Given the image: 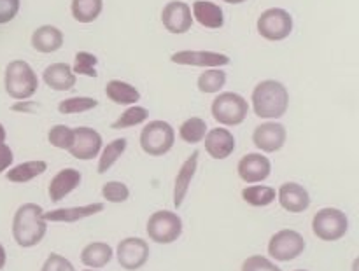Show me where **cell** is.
<instances>
[{
	"label": "cell",
	"instance_id": "obj_1",
	"mask_svg": "<svg viewBox=\"0 0 359 271\" xmlns=\"http://www.w3.org/2000/svg\"><path fill=\"white\" fill-rule=\"evenodd\" d=\"M48 231L44 210L37 203H23L13 219V238L20 247L30 249L41 244Z\"/></svg>",
	"mask_w": 359,
	"mask_h": 271
},
{
	"label": "cell",
	"instance_id": "obj_45",
	"mask_svg": "<svg viewBox=\"0 0 359 271\" xmlns=\"http://www.w3.org/2000/svg\"><path fill=\"white\" fill-rule=\"evenodd\" d=\"M294 271H305V270H294Z\"/></svg>",
	"mask_w": 359,
	"mask_h": 271
},
{
	"label": "cell",
	"instance_id": "obj_28",
	"mask_svg": "<svg viewBox=\"0 0 359 271\" xmlns=\"http://www.w3.org/2000/svg\"><path fill=\"white\" fill-rule=\"evenodd\" d=\"M126 146H128L126 139H116V140H112L111 144H107V146L100 151L102 156H100V161H98V167H97L98 174L102 175V174H105L107 170H111L112 165H114L116 161L123 156V153L126 151Z\"/></svg>",
	"mask_w": 359,
	"mask_h": 271
},
{
	"label": "cell",
	"instance_id": "obj_36",
	"mask_svg": "<svg viewBox=\"0 0 359 271\" xmlns=\"http://www.w3.org/2000/svg\"><path fill=\"white\" fill-rule=\"evenodd\" d=\"M102 196L109 203H123L130 198V189L123 182L112 181L102 186Z\"/></svg>",
	"mask_w": 359,
	"mask_h": 271
},
{
	"label": "cell",
	"instance_id": "obj_42",
	"mask_svg": "<svg viewBox=\"0 0 359 271\" xmlns=\"http://www.w3.org/2000/svg\"><path fill=\"white\" fill-rule=\"evenodd\" d=\"M6 261H7L6 249H4V245L0 244V271H2V270H4V266H6Z\"/></svg>",
	"mask_w": 359,
	"mask_h": 271
},
{
	"label": "cell",
	"instance_id": "obj_12",
	"mask_svg": "<svg viewBox=\"0 0 359 271\" xmlns=\"http://www.w3.org/2000/svg\"><path fill=\"white\" fill-rule=\"evenodd\" d=\"M287 132L280 123H263L256 126L252 133V142L263 153H277L284 147Z\"/></svg>",
	"mask_w": 359,
	"mask_h": 271
},
{
	"label": "cell",
	"instance_id": "obj_25",
	"mask_svg": "<svg viewBox=\"0 0 359 271\" xmlns=\"http://www.w3.org/2000/svg\"><path fill=\"white\" fill-rule=\"evenodd\" d=\"M46 170H48V163L46 161H25V163L9 168L6 174V179L9 182H14V184H25V182L34 181L35 177L42 175Z\"/></svg>",
	"mask_w": 359,
	"mask_h": 271
},
{
	"label": "cell",
	"instance_id": "obj_20",
	"mask_svg": "<svg viewBox=\"0 0 359 271\" xmlns=\"http://www.w3.org/2000/svg\"><path fill=\"white\" fill-rule=\"evenodd\" d=\"M104 203H93V205L72 207V209H56L44 214L46 223H77V221L88 219L91 216H97L104 210Z\"/></svg>",
	"mask_w": 359,
	"mask_h": 271
},
{
	"label": "cell",
	"instance_id": "obj_43",
	"mask_svg": "<svg viewBox=\"0 0 359 271\" xmlns=\"http://www.w3.org/2000/svg\"><path fill=\"white\" fill-rule=\"evenodd\" d=\"M226 4H242V2H248V0H224Z\"/></svg>",
	"mask_w": 359,
	"mask_h": 271
},
{
	"label": "cell",
	"instance_id": "obj_35",
	"mask_svg": "<svg viewBox=\"0 0 359 271\" xmlns=\"http://www.w3.org/2000/svg\"><path fill=\"white\" fill-rule=\"evenodd\" d=\"M48 142L51 144L53 147H56V149L69 151L70 146H72V142H74L72 128H69V126H65V125L53 126L48 133Z\"/></svg>",
	"mask_w": 359,
	"mask_h": 271
},
{
	"label": "cell",
	"instance_id": "obj_38",
	"mask_svg": "<svg viewBox=\"0 0 359 271\" xmlns=\"http://www.w3.org/2000/svg\"><path fill=\"white\" fill-rule=\"evenodd\" d=\"M6 128L0 125V174L9 170V167L14 161V154L13 151H11V147L6 144Z\"/></svg>",
	"mask_w": 359,
	"mask_h": 271
},
{
	"label": "cell",
	"instance_id": "obj_8",
	"mask_svg": "<svg viewBox=\"0 0 359 271\" xmlns=\"http://www.w3.org/2000/svg\"><path fill=\"white\" fill-rule=\"evenodd\" d=\"M293 32V18L280 7H272L258 18V34L266 41H284Z\"/></svg>",
	"mask_w": 359,
	"mask_h": 271
},
{
	"label": "cell",
	"instance_id": "obj_24",
	"mask_svg": "<svg viewBox=\"0 0 359 271\" xmlns=\"http://www.w3.org/2000/svg\"><path fill=\"white\" fill-rule=\"evenodd\" d=\"M112 256H114V252H112L111 245L104 244V242H93L83 249L81 263L90 270H100L111 263Z\"/></svg>",
	"mask_w": 359,
	"mask_h": 271
},
{
	"label": "cell",
	"instance_id": "obj_2",
	"mask_svg": "<svg viewBox=\"0 0 359 271\" xmlns=\"http://www.w3.org/2000/svg\"><path fill=\"white\" fill-rule=\"evenodd\" d=\"M290 107V93L279 81L266 79L256 84L252 91V109L262 119H279Z\"/></svg>",
	"mask_w": 359,
	"mask_h": 271
},
{
	"label": "cell",
	"instance_id": "obj_16",
	"mask_svg": "<svg viewBox=\"0 0 359 271\" xmlns=\"http://www.w3.org/2000/svg\"><path fill=\"white\" fill-rule=\"evenodd\" d=\"M81 179H83V175H81V172L76 170V168H63V170H60L58 174L51 179V182H49V200H51L53 203H60L65 196H69L74 189L79 188Z\"/></svg>",
	"mask_w": 359,
	"mask_h": 271
},
{
	"label": "cell",
	"instance_id": "obj_30",
	"mask_svg": "<svg viewBox=\"0 0 359 271\" xmlns=\"http://www.w3.org/2000/svg\"><path fill=\"white\" fill-rule=\"evenodd\" d=\"M224 84H226V72L221 69H209L198 77V90L205 95L219 93Z\"/></svg>",
	"mask_w": 359,
	"mask_h": 271
},
{
	"label": "cell",
	"instance_id": "obj_6",
	"mask_svg": "<svg viewBox=\"0 0 359 271\" xmlns=\"http://www.w3.org/2000/svg\"><path fill=\"white\" fill-rule=\"evenodd\" d=\"M147 235L153 242L161 245L174 244L182 233V221L170 210H158L147 221Z\"/></svg>",
	"mask_w": 359,
	"mask_h": 271
},
{
	"label": "cell",
	"instance_id": "obj_4",
	"mask_svg": "<svg viewBox=\"0 0 359 271\" xmlns=\"http://www.w3.org/2000/svg\"><path fill=\"white\" fill-rule=\"evenodd\" d=\"M212 118L224 126H238L245 121L249 112L248 100L238 93H221L212 102Z\"/></svg>",
	"mask_w": 359,
	"mask_h": 271
},
{
	"label": "cell",
	"instance_id": "obj_34",
	"mask_svg": "<svg viewBox=\"0 0 359 271\" xmlns=\"http://www.w3.org/2000/svg\"><path fill=\"white\" fill-rule=\"evenodd\" d=\"M97 63H98V58L95 55H91V53H86V51H79L76 55V62H74V67H72V72L74 76H86V77H97L98 72H97Z\"/></svg>",
	"mask_w": 359,
	"mask_h": 271
},
{
	"label": "cell",
	"instance_id": "obj_17",
	"mask_svg": "<svg viewBox=\"0 0 359 271\" xmlns=\"http://www.w3.org/2000/svg\"><path fill=\"white\" fill-rule=\"evenodd\" d=\"M205 140V151L214 160H226L235 151V137L226 128H214L203 137Z\"/></svg>",
	"mask_w": 359,
	"mask_h": 271
},
{
	"label": "cell",
	"instance_id": "obj_29",
	"mask_svg": "<svg viewBox=\"0 0 359 271\" xmlns=\"http://www.w3.org/2000/svg\"><path fill=\"white\" fill-rule=\"evenodd\" d=\"M276 189L269 186H251L242 191V200L252 207H266L276 202Z\"/></svg>",
	"mask_w": 359,
	"mask_h": 271
},
{
	"label": "cell",
	"instance_id": "obj_37",
	"mask_svg": "<svg viewBox=\"0 0 359 271\" xmlns=\"http://www.w3.org/2000/svg\"><path fill=\"white\" fill-rule=\"evenodd\" d=\"M242 271H283L276 263L270 259L263 258V256H251L242 265Z\"/></svg>",
	"mask_w": 359,
	"mask_h": 271
},
{
	"label": "cell",
	"instance_id": "obj_41",
	"mask_svg": "<svg viewBox=\"0 0 359 271\" xmlns=\"http://www.w3.org/2000/svg\"><path fill=\"white\" fill-rule=\"evenodd\" d=\"M30 107H37V105L30 104V102H27V100H21L20 104H14L11 109H13L14 112H28L30 111Z\"/></svg>",
	"mask_w": 359,
	"mask_h": 271
},
{
	"label": "cell",
	"instance_id": "obj_18",
	"mask_svg": "<svg viewBox=\"0 0 359 271\" xmlns=\"http://www.w3.org/2000/svg\"><path fill=\"white\" fill-rule=\"evenodd\" d=\"M170 60L186 67H224L230 63V56L214 51H179L174 53Z\"/></svg>",
	"mask_w": 359,
	"mask_h": 271
},
{
	"label": "cell",
	"instance_id": "obj_22",
	"mask_svg": "<svg viewBox=\"0 0 359 271\" xmlns=\"http://www.w3.org/2000/svg\"><path fill=\"white\" fill-rule=\"evenodd\" d=\"M193 16L202 27L216 30L224 25V14L217 4L209 2V0H196L193 4Z\"/></svg>",
	"mask_w": 359,
	"mask_h": 271
},
{
	"label": "cell",
	"instance_id": "obj_44",
	"mask_svg": "<svg viewBox=\"0 0 359 271\" xmlns=\"http://www.w3.org/2000/svg\"><path fill=\"white\" fill-rule=\"evenodd\" d=\"M84 271H98V270H84Z\"/></svg>",
	"mask_w": 359,
	"mask_h": 271
},
{
	"label": "cell",
	"instance_id": "obj_23",
	"mask_svg": "<svg viewBox=\"0 0 359 271\" xmlns=\"http://www.w3.org/2000/svg\"><path fill=\"white\" fill-rule=\"evenodd\" d=\"M32 46L39 53H55L63 46V34L56 27L44 25L32 34Z\"/></svg>",
	"mask_w": 359,
	"mask_h": 271
},
{
	"label": "cell",
	"instance_id": "obj_40",
	"mask_svg": "<svg viewBox=\"0 0 359 271\" xmlns=\"http://www.w3.org/2000/svg\"><path fill=\"white\" fill-rule=\"evenodd\" d=\"M20 11V0H0V25L14 20Z\"/></svg>",
	"mask_w": 359,
	"mask_h": 271
},
{
	"label": "cell",
	"instance_id": "obj_27",
	"mask_svg": "<svg viewBox=\"0 0 359 271\" xmlns=\"http://www.w3.org/2000/svg\"><path fill=\"white\" fill-rule=\"evenodd\" d=\"M104 0H72V16L79 23H91L100 16Z\"/></svg>",
	"mask_w": 359,
	"mask_h": 271
},
{
	"label": "cell",
	"instance_id": "obj_11",
	"mask_svg": "<svg viewBox=\"0 0 359 271\" xmlns=\"http://www.w3.org/2000/svg\"><path fill=\"white\" fill-rule=\"evenodd\" d=\"M149 259V245L142 238H125L118 245V263L128 271L140 270Z\"/></svg>",
	"mask_w": 359,
	"mask_h": 271
},
{
	"label": "cell",
	"instance_id": "obj_19",
	"mask_svg": "<svg viewBox=\"0 0 359 271\" xmlns=\"http://www.w3.org/2000/svg\"><path fill=\"white\" fill-rule=\"evenodd\" d=\"M198 156H200V153L198 151H195V153H193L191 156H189L188 160L182 163V167L179 168L177 175H175L174 205L177 207V209L179 207H182L186 196H188L189 186H191L193 177H195V174H196V167H198Z\"/></svg>",
	"mask_w": 359,
	"mask_h": 271
},
{
	"label": "cell",
	"instance_id": "obj_33",
	"mask_svg": "<svg viewBox=\"0 0 359 271\" xmlns=\"http://www.w3.org/2000/svg\"><path fill=\"white\" fill-rule=\"evenodd\" d=\"M98 105V100L90 97H74L67 98V100L60 102L58 112L60 114H81V112H88Z\"/></svg>",
	"mask_w": 359,
	"mask_h": 271
},
{
	"label": "cell",
	"instance_id": "obj_26",
	"mask_svg": "<svg viewBox=\"0 0 359 271\" xmlns=\"http://www.w3.org/2000/svg\"><path fill=\"white\" fill-rule=\"evenodd\" d=\"M105 93L118 105H135L140 100V93L135 86L118 79L109 81L105 86Z\"/></svg>",
	"mask_w": 359,
	"mask_h": 271
},
{
	"label": "cell",
	"instance_id": "obj_7",
	"mask_svg": "<svg viewBox=\"0 0 359 271\" xmlns=\"http://www.w3.org/2000/svg\"><path fill=\"white\" fill-rule=\"evenodd\" d=\"M349 230V219L346 214L339 209H323L319 210L312 221V231L318 238L325 242H337L346 237Z\"/></svg>",
	"mask_w": 359,
	"mask_h": 271
},
{
	"label": "cell",
	"instance_id": "obj_32",
	"mask_svg": "<svg viewBox=\"0 0 359 271\" xmlns=\"http://www.w3.org/2000/svg\"><path fill=\"white\" fill-rule=\"evenodd\" d=\"M147 118H149V111H147V109L140 107V105H132V107L126 109V111L123 112L118 119H116V123H112L111 128L112 130L133 128V126H137V125H140V123L146 121Z\"/></svg>",
	"mask_w": 359,
	"mask_h": 271
},
{
	"label": "cell",
	"instance_id": "obj_39",
	"mask_svg": "<svg viewBox=\"0 0 359 271\" xmlns=\"http://www.w3.org/2000/svg\"><path fill=\"white\" fill-rule=\"evenodd\" d=\"M41 271H76L72 263L60 254H51L46 259L44 266Z\"/></svg>",
	"mask_w": 359,
	"mask_h": 271
},
{
	"label": "cell",
	"instance_id": "obj_13",
	"mask_svg": "<svg viewBox=\"0 0 359 271\" xmlns=\"http://www.w3.org/2000/svg\"><path fill=\"white\" fill-rule=\"evenodd\" d=\"M237 172L242 181L248 182V184H256V182H263L265 179L270 177V174H272V161L258 153L245 154L238 161Z\"/></svg>",
	"mask_w": 359,
	"mask_h": 271
},
{
	"label": "cell",
	"instance_id": "obj_15",
	"mask_svg": "<svg viewBox=\"0 0 359 271\" xmlns=\"http://www.w3.org/2000/svg\"><path fill=\"white\" fill-rule=\"evenodd\" d=\"M279 196V203L286 212L291 214H302L311 207V195L304 186L297 184V182H286L277 191Z\"/></svg>",
	"mask_w": 359,
	"mask_h": 271
},
{
	"label": "cell",
	"instance_id": "obj_9",
	"mask_svg": "<svg viewBox=\"0 0 359 271\" xmlns=\"http://www.w3.org/2000/svg\"><path fill=\"white\" fill-rule=\"evenodd\" d=\"M305 251V240L298 231L280 230L269 242V256L279 263L293 261Z\"/></svg>",
	"mask_w": 359,
	"mask_h": 271
},
{
	"label": "cell",
	"instance_id": "obj_5",
	"mask_svg": "<svg viewBox=\"0 0 359 271\" xmlns=\"http://www.w3.org/2000/svg\"><path fill=\"white\" fill-rule=\"evenodd\" d=\"M174 142L175 132L167 121H151L140 132V147L149 156H165Z\"/></svg>",
	"mask_w": 359,
	"mask_h": 271
},
{
	"label": "cell",
	"instance_id": "obj_21",
	"mask_svg": "<svg viewBox=\"0 0 359 271\" xmlns=\"http://www.w3.org/2000/svg\"><path fill=\"white\" fill-rule=\"evenodd\" d=\"M46 86L55 91H69L76 86V76L72 72V67L67 63H53L42 74Z\"/></svg>",
	"mask_w": 359,
	"mask_h": 271
},
{
	"label": "cell",
	"instance_id": "obj_14",
	"mask_svg": "<svg viewBox=\"0 0 359 271\" xmlns=\"http://www.w3.org/2000/svg\"><path fill=\"white\" fill-rule=\"evenodd\" d=\"M161 21H163L165 28H167L170 34L181 35L189 32L193 25V16H191V7L186 2L181 0H174V2H168L163 7V13H161Z\"/></svg>",
	"mask_w": 359,
	"mask_h": 271
},
{
	"label": "cell",
	"instance_id": "obj_10",
	"mask_svg": "<svg viewBox=\"0 0 359 271\" xmlns=\"http://www.w3.org/2000/svg\"><path fill=\"white\" fill-rule=\"evenodd\" d=\"M72 132L74 142L69 153L79 161L95 160L100 154L102 146H104L100 133L93 128H88V126H77V128H72Z\"/></svg>",
	"mask_w": 359,
	"mask_h": 271
},
{
	"label": "cell",
	"instance_id": "obj_31",
	"mask_svg": "<svg viewBox=\"0 0 359 271\" xmlns=\"http://www.w3.org/2000/svg\"><path fill=\"white\" fill-rule=\"evenodd\" d=\"M207 133V123L202 118H189L179 128V137L186 144H198L202 142Z\"/></svg>",
	"mask_w": 359,
	"mask_h": 271
},
{
	"label": "cell",
	"instance_id": "obj_3",
	"mask_svg": "<svg viewBox=\"0 0 359 271\" xmlns=\"http://www.w3.org/2000/svg\"><path fill=\"white\" fill-rule=\"evenodd\" d=\"M6 91L14 100H28L32 95L37 91L39 79L30 65L23 60H14L6 67V76H4Z\"/></svg>",
	"mask_w": 359,
	"mask_h": 271
}]
</instances>
